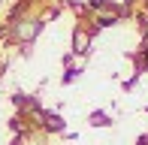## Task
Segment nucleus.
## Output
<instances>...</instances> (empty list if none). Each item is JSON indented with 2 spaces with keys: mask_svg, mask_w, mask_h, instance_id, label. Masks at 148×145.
I'll use <instances>...</instances> for the list:
<instances>
[{
  "mask_svg": "<svg viewBox=\"0 0 148 145\" xmlns=\"http://www.w3.org/2000/svg\"><path fill=\"white\" fill-rule=\"evenodd\" d=\"M115 21H118L115 15H100V18H97V24H94V30H100V27H112Z\"/></svg>",
  "mask_w": 148,
  "mask_h": 145,
  "instance_id": "4",
  "label": "nucleus"
},
{
  "mask_svg": "<svg viewBox=\"0 0 148 145\" xmlns=\"http://www.w3.org/2000/svg\"><path fill=\"white\" fill-rule=\"evenodd\" d=\"M12 145H21V136H15V139H12Z\"/></svg>",
  "mask_w": 148,
  "mask_h": 145,
  "instance_id": "9",
  "label": "nucleus"
},
{
  "mask_svg": "<svg viewBox=\"0 0 148 145\" xmlns=\"http://www.w3.org/2000/svg\"><path fill=\"white\" fill-rule=\"evenodd\" d=\"M88 121H91V127H112V115H109V112H91V115H88Z\"/></svg>",
  "mask_w": 148,
  "mask_h": 145,
  "instance_id": "2",
  "label": "nucleus"
},
{
  "mask_svg": "<svg viewBox=\"0 0 148 145\" xmlns=\"http://www.w3.org/2000/svg\"><path fill=\"white\" fill-rule=\"evenodd\" d=\"M88 6H91V9H106L109 0H88Z\"/></svg>",
  "mask_w": 148,
  "mask_h": 145,
  "instance_id": "6",
  "label": "nucleus"
},
{
  "mask_svg": "<svg viewBox=\"0 0 148 145\" xmlns=\"http://www.w3.org/2000/svg\"><path fill=\"white\" fill-rule=\"evenodd\" d=\"M139 82V72H136V76H130V79H127V82H124V91H130L133 88V85H136Z\"/></svg>",
  "mask_w": 148,
  "mask_h": 145,
  "instance_id": "7",
  "label": "nucleus"
},
{
  "mask_svg": "<svg viewBox=\"0 0 148 145\" xmlns=\"http://www.w3.org/2000/svg\"><path fill=\"white\" fill-rule=\"evenodd\" d=\"M73 51H76V55H85V51H88V36H85V30H76V34H73Z\"/></svg>",
  "mask_w": 148,
  "mask_h": 145,
  "instance_id": "3",
  "label": "nucleus"
},
{
  "mask_svg": "<svg viewBox=\"0 0 148 145\" xmlns=\"http://www.w3.org/2000/svg\"><path fill=\"white\" fill-rule=\"evenodd\" d=\"M39 118H42V127L49 130V133H60V130L66 127L64 118H60L58 112H45V109H42V112H39Z\"/></svg>",
  "mask_w": 148,
  "mask_h": 145,
  "instance_id": "1",
  "label": "nucleus"
},
{
  "mask_svg": "<svg viewBox=\"0 0 148 145\" xmlns=\"http://www.w3.org/2000/svg\"><path fill=\"white\" fill-rule=\"evenodd\" d=\"M136 145H148V133H142V136H139V139H136Z\"/></svg>",
  "mask_w": 148,
  "mask_h": 145,
  "instance_id": "8",
  "label": "nucleus"
},
{
  "mask_svg": "<svg viewBox=\"0 0 148 145\" xmlns=\"http://www.w3.org/2000/svg\"><path fill=\"white\" fill-rule=\"evenodd\" d=\"M76 79H79V70H76V67H66V70H64V79H60V82H64V85H70V82H76Z\"/></svg>",
  "mask_w": 148,
  "mask_h": 145,
  "instance_id": "5",
  "label": "nucleus"
}]
</instances>
